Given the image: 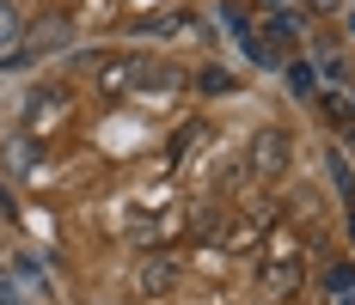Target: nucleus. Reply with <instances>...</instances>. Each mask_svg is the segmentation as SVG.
Returning a JSON list of instances; mask_svg holds the SVG:
<instances>
[{"label": "nucleus", "mask_w": 355, "mask_h": 305, "mask_svg": "<svg viewBox=\"0 0 355 305\" xmlns=\"http://www.w3.org/2000/svg\"><path fill=\"white\" fill-rule=\"evenodd\" d=\"M294 275H300V244H294V232H276L270 238V257H263V287L282 293Z\"/></svg>", "instance_id": "obj_1"}, {"label": "nucleus", "mask_w": 355, "mask_h": 305, "mask_svg": "<svg viewBox=\"0 0 355 305\" xmlns=\"http://www.w3.org/2000/svg\"><path fill=\"white\" fill-rule=\"evenodd\" d=\"M172 281H178V257H147L135 269V293H172Z\"/></svg>", "instance_id": "obj_2"}, {"label": "nucleus", "mask_w": 355, "mask_h": 305, "mask_svg": "<svg viewBox=\"0 0 355 305\" xmlns=\"http://www.w3.org/2000/svg\"><path fill=\"white\" fill-rule=\"evenodd\" d=\"M251 165L263 171V177H276V171L288 165V140L276 135V129H263V135H257V147H251Z\"/></svg>", "instance_id": "obj_3"}, {"label": "nucleus", "mask_w": 355, "mask_h": 305, "mask_svg": "<svg viewBox=\"0 0 355 305\" xmlns=\"http://www.w3.org/2000/svg\"><path fill=\"white\" fill-rule=\"evenodd\" d=\"M141 68L147 62H110V68H98V86H105V92H123L129 80H141Z\"/></svg>", "instance_id": "obj_4"}, {"label": "nucleus", "mask_w": 355, "mask_h": 305, "mask_svg": "<svg viewBox=\"0 0 355 305\" xmlns=\"http://www.w3.org/2000/svg\"><path fill=\"white\" fill-rule=\"evenodd\" d=\"M62 43H68V25H62V19H49V25H37V37H31V49H25V55H43V49H62ZM25 55H19V62H25Z\"/></svg>", "instance_id": "obj_5"}, {"label": "nucleus", "mask_w": 355, "mask_h": 305, "mask_svg": "<svg viewBox=\"0 0 355 305\" xmlns=\"http://www.w3.org/2000/svg\"><path fill=\"white\" fill-rule=\"evenodd\" d=\"M196 86H202V92H214V98H227V92H233V73H220V68H202V73H196Z\"/></svg>", "instance_id": "obj_6"}, {"label": "nucleus", "mask_w": 355, "mask_h": 305, "mask_svg": "<svg viewBox=\"0 0 355 305\" xmlns=\"http://www.w3.org/2000/svg\"><path fill=\"white\" fill-rule=\"evenodd\" d=\"M19 43V12H12V0H0V49H12Z\"/></svg>", "instance_id": "obj_7"}, {"label": "nucleus", "mask_w": 355, "mask_h": 305, "mask_svg": "<svg viewBox=\"0 0 355 305\" xmlns=\"http://www.w3.org/2000/svg\"><path fill=\"white\" fill-rule=\"evenodd\" d=\"M349 232H355V214H349Z\"/></svg>", "instance_id": "obj_8"}]
</instances>
